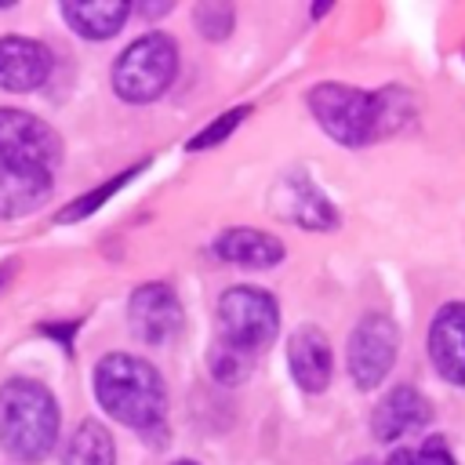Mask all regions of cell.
I'll use <instances>...</instances> for the list:
<instances>
[{
	"mask_svg": "<svg viewBox=\"0 0 465 465\" xmlns=\"http://www.w3.org/2000/svg\"><path fill=\"white\" fill-rule=\"evenodd\" d=\"M400 331L389 316H363L349 334V374L360 389H374L396 360Z\"/></svg>",
	"mask_w": 465,
	"mask_h": 465,
	"instance_id": "obj_7",
	"label": "cell"
},
{
	"mask_svg": "<svg viewBox=\"0 0 465 465\" xmlns=\"http://www.w3.org/2000/svg\"><path fill=\"white\" fill-rule=\"evenodd\" d=\"M193 15H196V25H200V33H203L207 40H222V36H229V29H232V22H236L232 7H229V4H214V0L200 4Z\"/></svg>",
	"mask_w": 465,
	"mask_h": 465,
	"instance_id": "obj_21",
	"label": "cell"
},
{
	"mask_svg": "<svg viewBox=\"0 0 465 465\" xmlns=\"http://www.w3.org/2000/svg\"><path fill=\"white\" fill-rule=\"evenodd\" d=\"M94 396L116 421L138 429L142 436L149 432L160 443L167 396H163V381L153 363L127 356V352L102 356L94 367Z\"/></svg>",
	"mask_w": 465,
	"mask_h": 465,
	"instance_id": "obj_2",
	"label": "cell"
},
{
	"mask_svg": "<svg viewBox=\"0 0 465 465\" xmlns=\"http://www.w3.org/2000/svg\"><path fill=\"white\" fill-rule=\"evenodd\" d=\"M385 465H454V458H450V450L440 436H429L414 450H392V458Z\"/></svg>",
	"mask_w": 465,
	"mask_h": 465,
	"instance_id": "obj_20",
	"label": "cell"
},
{
	"mask_svg": "<svg viewBox=\"0 0 465 465\" xmlns=\"http://www.w3.org/2000/svg\"><path fill=\"white\" fill-rule=\"evenodd\" d=\"M214 254L222 262H232V265H247V269H269L283 258V243L269 232H258V229H225L218 240H214Z\"/></svg>",
	"mask_w": 465,
	"mask_h": 465,
	"instance_id": "obj_15",
	"label": "cell"
},
{
	"mask_svg": "<svg viewBox=\"0 0 465 465\" xmlns=\"http://www.w3.org/2000/svg\"><path fill=\"white\" fill-rule=\"evenodd\" d=\"M309 109L334 142L367 145V142L396 131L407 120L411 98L400 87L367 94V91H356L345 84H320L309 91Z\"/></svg>",
	"mask_w": 465,
	"mask_h": 465,
	"instance_id": "obj_1",
	"label": "cell"
},
{
	"mask_svg": "<svg viewBox=\"0 0 465 465\" xmlns=\"http://www.w3.org/2000/svg\"><path fill=\"white\" fill-rule=\"evenodd\" d=\"M51 196V174L0 163V218H18L25 211H36Z\"/></svg>",
	"mask_w": 465,
	"mask_h": 465,
	"instance_id": "obj_14",
	"label": "cell"
},
{
	"mask_svg": "<svg viewBox=\"0 0 465 465\" xmlns=\"http://www.w3.org/2000/svg\"><path fill=\"white\" fill-rule=\"evenodd\" d=\"M51 76V51L29 36H0V87L36 91Z\"/></svg>",
	"mask_w": 465,
	"mask_h": 465,
	"instance_id": "obj_9",
	"label": "cell"
},
{
	"mask_svg": "<svg viewBox=\"0 0 465 465\" xmlns=\"http://www.w3.org/2000/svg\"><path fill=\"white\" fill-rule=\"evenodd\" d=\"M276 327H280V309L272 294H265L262 287H232L222 294L218 341L243 349V352H258L262 345L276 338Z\"/></svg>",
	"mask_w": 465,
	"mask_h": 465,
	"instance_id": "obj_5",
	"label": "cell"
},
{
	"mask_svg": "<svg viewBox=\"0 0 465 465\" xmlns=\"http://www.w3.org/2000/svg\"><path fill=\"white\" fill-rule=\"evenodd\" d=\"M127 316H131L134 338H142L149 345H160L182 327V302L174 298V291L167 283H142L131 294Z\"/></svg>",
	"mask_w": 465,
	"mask_h": 465,
	"instance_id": "obj_8",
	"label": "cell"
},
{
	"mask_svg": "<svg viewBox=\"0 0 465 465\" xmlns=\"http://www.w3.org/2000/svg\"><path fill=\"white\" fill-rule=\"evenodd\" d=\"M58 156L62 142L40 116H29L22 109H0V163L51 171Z\"/></svg>",
	"mask_w": 465,
	"mask_h": 465,
	"instance_id": "obj_6",
	"label": "cell"
},
{
	"mask_svg": "<svg viewBox=\"0 0 465 465\" xmlns=\"http://www.w3.org/2000/svg\"><path fill=\"white\" fill-rule=\"evenodd\" d=\"M247 113H251L247 105H236V109L222 113V116H218V120H214L211 127H203V131H200V134H196V138L189 142V149H211V145L225 142V138H229V134H232V131H236V127L243 124V116H247Z\"/></svg>",
	"mask_w": 465,
	"mask_h": 465,
	"instance_id": "obj_22",
	"label": "cell"
},
{
	"mask_svg": "<svg viewBox=\"0 0 465 465\" xmlns=\"http://www.w3.org/2000/svg\"><path fill=\"white\" fill-rule=\"evenodd\" d=\"M429 421V403H425V396L418 392V389H411V385H400V389H392L381 403H378V411H374V436L378 440H400L403 432H411V429H418V425H425Z\"/></svg>",
	"mask_w": 465,
	"mask_h": 465,
	"instance_id": "obj_13",
	"label": "cell"
},
{
	"mask_svg": "<svg viewBox=\"0 0 465 465\" xmlns=\"http://www.w3.org/2000/svg\"><path fill=\"white\" fill-rule=\"evenodd\" d=\"M131 178H134V171H124L120 178H109V182H105V185H98L94 193H84L80 200H73V207H65L58 218H62V222H76V218H84V214L98 211V207H102V203H105L113 193H120V189H124Z\"/></svg>",
	"mask_w": 465,
	"mask_h": 465,
	"instance_id": "obj_19",
	"label": "cell"
},
{
	"mask_svg": "<svg viewBox=\"0 0 465 465\" xmlns=\"http://www.w3.org/2000/svg\"><path fill=\"white\" fill-rule=\"evenodd\" d=\"M58 403L33 378L0 385V443L18 461H40L58 440Z\"/></svg>",
	"mask_w": 465,
	"mask_h": 465,
	"instance_id": "obj_3",
	"label": "cell"
},
{
	"mask_svg": "<svg viewBox=\"0 0 465 465\" xmlns=\"http://www.w3.org/2000/svg\"><path fill=\"white\" fill-rule=\"evenodd\" d=\"M287 363L305 392H320L331 381V345L316 327H298L287 345Z\"/></svg>",
	"mask_w": 465,
	"mask_h": 465,
	"instance_id": "obj_12",
	"label": "cell"
},
{
	"mask_svg": "<svg viewBox=\"0 0 465 465\" xmlns=\"http://www.w3.org/2000/svg\"><path fill=\"white\" fill-rule=\"evenodd\" d=\"M272 207L280 218L302 225V229H331L338 222L334 207L327 203V196L302 174H287L276 193H272Z\"/></svg>",
	"mask_w": 465,
	"mask_h": 465,
	"instance_id": "obj_10",
	"label": "cell"
},
{
	"mask_svg": "<svg viewBox=\"0 0 465 465\" xmlns=\"http://www.w3.org/2000/svg\"><path fill=\"white\" fill-rule=\"evenodd\" d=\"M62 15H65V22L80 36L105 40V36H113L127 22L131 4H124V0H65L62 4Z\"/></svg>",
	"mask_w": 465,
	"mask_h": 465,
	"instance_id": "obj_16",
	"label": "cell"
},
{
	"mask_svg": "<svg viewBox=\"0 0 465 465\" xmlns=\"http://www.w3.org/2000/svg\"><path fill=\"white\" fill-rule=\"evenodd\" d=\"M178 73V47L167 33H145L113 65V87L127 102H153L160 98Z\"/></svg>",
	"mask_w": 465,
	"mask_h": 465,
	"instance_id": "obj_4",
	"label": "cell"
},
{
	"mask_svg": "<svg viewBox=\"0 0 465 465\" xmlns=\"http://www.w3.org/2000/svg\"><path fill=\"white\" fill-rule=\"evenodd\" d=\"M174 465H193V461H174Z\"/></svg>",
	"mask_w": 465,
	"mask_h": 465,
	"instance_id": "obj_23",
	"label": "cell"
},
{
	"mask_svg": "<svg viewBox=\"0 0 465 465\" xmlns=\"http://www.w3.org/2000/svg\"><path fill=\"white\" fill-rule=\"evenodd\" d=\"M251 367H254V352L232 349V345H225V341H218L214 352H211V371H214V378L225 381V385L243 381V378L251 374Z\"/></svg>",
	"mask_w": 465,
	"mask_h": 465,
	"instance_id": "obj_18",
	"label": "cell"
},
{
	"mask_svg": "<svg viewBox=\"0 0 465 465\" xmlns=\"http://www.w3.org/2000/svg\"><path fill=\"white\" fill-rule=\"evenodd\" d=\"M429 356L436 363V371L454 381L465 385V305H443L429 327Z\"/></svg>",
	"mask_w": 465,
	"mask_h": 465,
	"instance_id": "obj_11",
	"label": "cell"
},
{
	"mask_svg": "<svg viewBox=\"0 0 465 465\" xmlns=\"http://www.w3.org/2000/svg\"><path fill=\"white\" fill-rule=\"evenodd\" d=\"M363 465H367V461H363Z\"/></svg>",
	"mask_w": 465,
	"mask_h": 465,
	"instance_id": "obj_24",
	"label": "cell"
},
{
	"mask_svg": "<svg viewBox=\"0 0 465 465\" xmlns=\"http://www.w3.org/2000/svg\"><path fill=\"white\" fill-rule=\"evenodd\" d=\"M116 450H113V436L102 421H80L76 432L65 443V458L62 465H113Z\"/></svg>",
	"mask_w": 465,
	"mask_h": 465,
	"instance_id": "obj_17",
	"label": "cell"
}]
</instances>
